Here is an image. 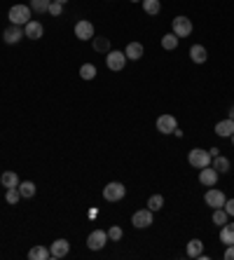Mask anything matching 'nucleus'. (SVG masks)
Listing matches in <instances>:
<instances>
[{"mask_svg":"<svg viewBox=\"0 0 234 260\" xmlns=\"http://www.w3.org/2000/svg\"><path fill=\"white\" fill-rule=\"evenodd\" d=\"M204 202L211 206V209H223L225 202H227V197H225L223 190H215V188H211V190L204 195Z\"/></svg>","mask_w":234,"mask_h":260,"instance_id":"6","label":"nucleus"},{"mask_svg":"<svg viewBox=\"0 0 234 260\" xmlns=\"http://www.w3.org/2000/svg\"><path fill=\"white\" fill-rule=\"evenodd\" d=\"M187 162H190L194 169H204V166L211 164V152L204 150V148H194V150H190V155H187Z\"/></svg>","mask_w":234,"mask_h":260,"instance_id":"2","label":"nucleus"},{"mask_svg":"<svg viewBox=\"0 0 234 260\" xmlns=\"http://www.w3.org/2000/svg\"><path fill=\"white\" fill-rule=\"evenodd\" d=\"M143 10L148 12V14H152V17H157L162 10V2L160 0H143Z\"/></svg>","mask_w":234,"mask_h":260,"instance_id":"24","label":"nucleus"},{"mask_svg":"<svg viewBox=\"0 0 234 260\" xmlns=\"http://www.w3.org/2000/svg\"><path fill=\"white\" fill-rule=\"evenodd\" d=\"M131 225L134 228H150L152 225V211L150 209H140V211H136L134 216H131Z\"/></svg>","mask_w":234,"mask_h":260,"instance_id":"9","label":"nucleus"},{"mask_svg":"<svg viewBox=\"0 0 234 260\" xmlns=\"http://www.w3.org/2000/svg\"><path fill=\"white\" fill-rule=\"evenodd\" d=\"M108 239H113V241H119V239H122V228L113 225V228L108 230Z\"/></svg>","mask_w":234,"mask_h":260,"instance_id":"32","label":"nucleus"},{"mask_svg":"<svg viewBox=\"0 0 234 260\" xmlns=\"http://www.w3.org/2000/svg\"><path fill=\"white\" fill-rule=\"evenodd\" d=\"M0 183H2V188L7 190V188H17L19 185V176L14 171H5L2 176H0Z\"/></svg>","mask_w":234,"mask_h":260,"instance_id":"19","label":"nucleus"},{"mask_svg":"<svg viewBox=\"0 0 234 260\" xmlns=\"http://www.w3.org/2000/svg\"><path fill=\"white\" fill-rule=\"evenodd\" d=\"M5 199H7V204H17L19 199H22V192H19V188H7L5 190Z\"/></svg>","mask_w":234,"mask_h":260,"instance_id":"28","label":"nucleus"},{"mask_svg":"<svg viewBox=\"0 0 234 260\" xmlns=\"http://www.w3.org/2000/svg\"><path fill=\"white\" fill-rule=\"evenodd\" d=\"M80 77H82V80H94L96 77V66L94 64H82V68H80Z\"/></svg>","mask_w":234,"mask_h":260,"instance_id":"26","label":"nucleus"},{"mask_svg":"<svg viewBox=\"0 0 234 260\" xmlns=\"http://www.w3.org/2000/svg\"><path fill=\"white\" fill-rule=\"evenodd\" d=\"M176 129H178V119L173 115H160L157 118V131L160 134H173Z\"/></svg>","mask_w":234,"mask_h":260,"instance_id":"10","label":"nucleus"},{"mask_svg":"<svg viewBox=\"0 0 234 260\" xmlns=\"http://www.w3.org/2000/svg\"><path fill=\"white\" fill-rule=\"evenodd\" d=\"M215 134L223 136V139H230L234 134V119L227 118V119H223V122H218V124H215Z\"/></svg>","mask_w":234,"mask_h":260,"instance_id":"15","label":"nucleus"},{"mask_svg":"<svg viewBox=\"0 0 234 260\" xmlns=\"http://www.w3.org/2000/svg\"><path fill=\"white\" fill-rule=\"evenodd\" d=\"M54 2H61V5H64V2H66V0H54Z\"/></svg>","mask_w":234,"mask_h":260,"instance_id":"37","label":"nucleus"},{"mask_svg":"<svg viewBox=\"0 0 234 260\" xmlns=\"http://www.w3.org/2000/svg\"><path fill=\"white\" fill-rule=\"evenodd\" d=\"M106 244H108V232H103V230H94V232L87 237V246L92 251H101Z\"/></svg>","mask_w":234,"mask_h":260,"instance_id":"7","label":"nucleus"},{"mask_svg":"<svg viewBox=\"0 0 234 260\" xmlns=\"http://www.w3.org/2000/svg\"><path fill=\"white\" fill-rule=\"evenodd\" d=\"M218 176H220V173H218V171H215V169L211 166V164H209V166L199 169V183L206 185V188H213V185L218 183Z\"/></svg>","mask_w":234,"mask_h":260,"instance_id":"12","label":"nucleus"},{"mask_svg":"<svg viewBox=\"0 0 234 260\" xmlns=\"http://www.w3.org/2000/svg\"><path fill=\"white\" fill-rule=\"evenodd\" d=\"M17 188H19V192H22V197H26V199L35 195V183H31V181H23V183H19Z\"/></svg>","mask_w":234,"mask_h":260,"instance_id":"25","label":"nucleus"},{"mask_svg":"<svg viewBox=\"0 0 234 260\" xmlns=\"http://www.w3.org/2000/svg\"><path fill=\"white\" fill-rule=\"evenodd\" d=\"M75 38L80 40H94V24L87 22V19H80L75 24Z\"/></svg>","mask_w":234,"mask_h":260,"instance_id":"8","label":"nucleus"},{"mask_svg":"<svg viewBox=\"0 0 234 260\" xmlns=\"http://www.w3.org/2000/svg\"><path fill=\"white\" fill-rule=\"evenodd\" d=\"M190 59L194 61V64H204V61L209 59L206 47H202V45H192V47H190Z\"/></svg>","mask_w":234,"mask_h":260,"instance_id":"17","label":"nucleus"},{"mask_svg":"<svg viewBox=\"0 0 234 260\" xmlns=\"http://www.w3.org/2000/svg\"><path fill=\"white\" fill-rule=\"evenodd\" d=\"M227 220H230V216H227V211H225V209H213V223H215V225H220V228H223Z\"/></svg>","mask_w":234,"mask_h":260,"instance_id":"27","label":"nucleus"},{"mask_svg":"<svg viewBox=\"0 0 234 260\" xmlns=\"http://www.w3.org/2000/svg\"><path fill=\"white\" fill-rule=\"evenodd\" d=\"M23 35H26L28 40H40V38L45 35L43 24H40V22H33V19H31V22L23 26Z\"/></svg>","mask_w":234,"mask_h":260,"instance_id":"13","label":"nucleus"},{"mask_svg":"<svg viewBox=\"0 0 234 260\" xmlns=\"http://www.w3.org/2000/svg\"><path fill=\"white\" fill-rule=\"evenodd\" d=\"M171 28H173V33H176L178 38H187V35H192V19H187V17H176V19L171 22Z\"/></svg>","mask_w":234,"mask_h":260,"instance_id":"4","label":"nucleus"},{"mask_svg":"<svg viewBox=\"0 0 234 260\" xmlns=\"http://www.w3.org/2000/svg\"><path fill=\"white\" fill-rule=\"evenodd\" d=\"M225 260H234V246H227V251H225Z\"/></svg>","mask_w":234,"mask_h":260,"instance_id":"35","label":"nucleus"},{"mask_svg":"<svg viewBox=\"0 0 234 260\" xmlns=\"http://www.w3.org/2000/svg\"><path fill=\"white\" fill-rule=\"evenodd\" d=\"M106 64H108V68L110 71H115V73H119L124 66H127V54L124 52H108V56H106Z\"/></svg>","mask_w":234,"mask_h":260,"instance_id":"5","label":"nucleus"},{"mask_svg":"<svg viewBox=\"0 0 234 260\" xmlns=\"http://www.w3.org/2000/svg\"><path fill=\"white\" fill-rule=\"evenodd\" d=\"M225 211H227V216H234V199H230V202H225L223 206Z\"/></svg>","mask_w":234,"mask_h":260,"instance_id":"34","label":"nucleus"},{"mask_svg":"<svg viewBox=\"0 0 234 260\" xmlns=\"http://www.w3.org/2000/svg\"><path fill=\"white\" fill-rule=\"evenodd\" d=\"M162 206H164V197H162V195H152L148 199V209H150V211H160Z\"/></svg>","mask_w":234,"mask_h":260,"instance_id":"31","label":"nucleus"},{"mask_svg":"<svg viewBox=\"0 0 234 260\" xmlns=\"http://www.w3.org/2000/svg\"><path fill=\"white\" fill-rule=\"evenodd\" d=\"M31 5H12L10 12H7V19L10 24H17V26H26L31 22Z\"/></svg>","mask_w":234,"mask_h":260,"instance_id":"1","label":"nucleus"},{"mask_svg":"<svg viewBox=\"0 0 234 260\" xmlns=\"http://www.w3.org/2000/svg\"><path fill=\"white\" fill-rule=\"evenodd\" d=\"M49 5H52V0H31V10L40 12V14L49 10Z\"/></svg>","mask_w":234,"mask_h":260,"instance_id":"29","label":"nucleus"},{"mask_svg":"<svg viewBox=\"0 0 234 260\" xmlns=\"http://www.w3.org/2000/svg\"><path fill=\"white\" fill-rule=\"evenodd\" d=\"M131 2H143V0H131Z\"/></svg>","mask_w":234,"mask_h":260,"instance_id":"39","label":"nucleus"},{"mask_svg":"<svg viewBox=\"0 0 234 260\" xmlns=\"http://www.w3.org/2000/svg\"><path fill=\"white\" fill-rule=\"evenodd\" d=\"M220 241L227 244V246H234V223H225L223 228H220Z\"/></svg>","mask_w":234,"mask_h":260,"instance_id":"16","label":"nucleus"},{"mask_svg":"<svg viewBox=\"0 0 234 260\" xmlns=\"http://www.w3.org/2000/svg\"><path fill=\"white\" fill-rule=\"evenodd\" d=\"M124 195H127V188L122 183H117V181H113V183H108L103 188V199H108V202H119V199H124Z\"/></svg>","mask_w":234,"mask_h":260,"instance_id":"3","label":"nucleus"},{"mask_svg":"<svg viewBox=\"0 0 234 260\" xmlns=\"http://www.w3.org/2000/svg\"><path fill=\"white\" fill-rule=\"evenodd\" d=\"M211 166L218 173H227V171H230V160H227V157H223V155H215V157H213V164H211Z\"/></svg>","mask_w":234,"mask_h":260,"instance_id":"20","label":"nucleus"},{"mask_svg":"<svg viewBox=\"0 0 234 260\" xmlns=\"http://www.w3.org/2000/svg\"><path fill=\"white\" fill-rule=\"evenodd\" d=\"M202 251H204V244L199 239H190V241H187V256H190V258H199Z\"/></svg>","mask_w":234,"mask_h":260,"instance_id":"21","label":"nucleus"},{"mask_svg":"<svg viewBox=\"0 0 234 260\" xmlns=\"http://www.w3.org/2000/svg\"><path fill=\"white\" fill-rule=\"evenodd\" d=\"M230 119H234V108H232V110H230Z\"/></svg>","mask_w":234,"mask_h":260,"instance_id":"36","label":"nucleus"},{"mask_svg":"<svg viewBox=\"0 0 234 260\" xmlns=\"http://www.w3.org/2000/svg\"><path fill=\"white\" fill-rule=\"evenodd\" d=\"M124 54H127V59H131V61H139L140 56H143V45L140 43H129L127 49H124Z\"/></svg>","mask_w":234,"mask_h":260,"instance_id":"18","label":"nucleus"},{"mask_svg":"<svg viewBox=\"0 0 234 260\" xmlns=\"http://www.w3.org/2000/svg\"><path fill=\"white\" fill-rule=\"evenodd\" d=\"M49 14H52V17H59V14H61V12H64V5H61V2H54L52 0V5H49Z\"/></svg>","mask_w":234,"mask_h":260,"instance_id":"33","label":"nucleus"},{"mask_svg":"<svg viewBox=\"0 0 234 260\" xmlns=\"http://www.w3.org/2000/svg\"><path fill=\"white\" fill-rule=\"evenodd\" d=\"M94 49L96 52H110V40L108 38H94Z\"/></svg>","mask_w":234,"mask_h":260,"instance_id":"30","label":"nucleus"},{"mask_svg":"<svg viewBox=\"0 0 234 260\" xmlns=\"http://www.w3.org/2000/svg\"><path fill=\"white\" fill-rule=\"evenodd\" d=\"M178 40H181V38H178L176 33H169V35H164V38H162V47L171 52V49H176V47H178Z\"/></svg>","mask_w":234,"mask_h":260,"instance_id":"23","label":"nucleus"},{"mask_svg":"<svg viewBox=\"0 0 234 260\" xmlns=\"http://www.w3.org/2000/svg\"><path fill=\"white\" fill-rule=\"evenodd\" d=\"M22 38H23V28L22 26H17V24H10V26L2 31V40H5V45H17Z\"/></svg>","mask_w":234,"mask_h":260,"instance_id":"11","label":"nucleus"},{"mask_svg":"<svg viewBox=\"0 0 234 260\" xmlns=\"http://www.w3.org/2000/svg\"><path fill=\"white\" fill-rule=\"evenodd\" d=\"M230 139H232V145H234V134H232V136H230Z\"/></svg>","mask_w":234,"mask_h":260,"instance_id":"38","label":"nucleus"},{"mask_svg":"<svg viewBox=\"0 0 234 260\" xmlns=\"http://www.w3.org/2000/svg\"><path fill=\"white\" fill-rule=\"evenodd\" d=\"M68 251H70V244H68L66 239H56V241L52 244V249H49V256L56 258V260H61V258L68 256Z\"/></svg>","mask_w":234,"mask_h":260,"instance_id":"14","label":"nucleus"},{"mask_svg":"<svg viewBox=\"0 0 234 260\" xmlns=\"http://www.w3.org/2000/svg\"><path fill=\"white\" fill-rule=\"evenodd\" d=\"M28 258L31 260H47V258H52V256H49V251L45 249V246H33V249L28 251Z\"/></svg>","mask_w":234,"mask_h":260,"instance_id":"22","label":"nucleus"}]
</instances>
